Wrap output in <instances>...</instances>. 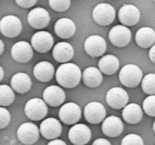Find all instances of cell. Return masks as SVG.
Instances as JSON below:
<instances>
[{
  "label": "cell",
  "instance_id": "1",
  "mask_svg": "<svg viewBox=\"0 0 155 145\" xmlns=\"http://www.w3.org/2000/svg\"><path fill=\"white\" fill-rule=\"evenodd\" d=\"M82 74L77 65L73 63H62L56 70V81L62 87L73 89L79 85L82 79Z\"/></svg>",
  "mask_w": 155,
  "mask_h": 145
},
{
  "label": "cell",
  "instance_id": "2",
  "mask_svg": "<svg viewBox=\"0 0 155 145\" xmlns=\"http://www.w3.org/2000/svg\"><path fill=\"white\" fill-rule=\"evenodd\" d=\"M143 73L139 66L135 64H127L121 68L119 80L121 84L128 88H135L142 81Z\"/></svg>",
  "mask_w": 155,
  "mask_h": 145
},
{
  "label": "cell",
  "instance_id": "3",
  "mask_svg": "<svg viewBox=\"0 0 155 145\" xmlns=\"http://www.w3.org/2000/svg\"><path fill=\"white\" fill-rule=\"evenodd\" d=\"M116 17V11L113 6L107 3H100L93 9L92 18L97 24L108 26L114 22Z\"/></svg>",
  "mask_w": 155,
  "mask_h": 145
},
{
  "label": "cell",
  "instance_id": "4",
  "mask_svg": "<svg viewBox=\"0 0 155 145\" xmlns=\"http://www.w3.org/2000/svg\"><path fill=\"white\" fill-rule=\"evenodd\" d=\"M24 112L27 118L33 121H39L46 116L48 107L46 103L40 98H32L26 103Z\"/></svg>",
  "mask_w": 155,
  "mask_h": 145
},
{
  "label": "cell",
  "instance_id": "5",
  "mask_svg": "<svg viewBox=\"0 0 155 145\" xmlns=\"http://www.w3.org/2000/svg\"><path fill=\"white\" fill-rule=\"evenodd\" d=\"M22 23L20 18L15 15H7L0 21V30L2 34L8 38H15L22 31Z\"/></svg>",
  "mask_w": 155,
  "mask_h": 145
},
{
  "label": "cell",
  "instance_id": "6",
  "mask_svg": "<svg viewBox=\"0 0 155 145\" xmlns=\"http://www.w3.org/2000/svg\"><path fill=\"white\" fill-rule=\"evenodd\" d=\"M40 131L33 122H24L18 127L17 137L25 145H32L36 143L39 137Z\"/></svg>",
  "mask_w": 155,
  "mask_h": 145
},
{
  "label": "cell",
  "instance_id": "7",
  "mask_svg": "<svg viewBox=\"0 0 155 145\" xmlns=\"http://www.w3.org/2000/svg\"><path fill=\"white\" fill-rule=\"evenodd\" d=\"M91 129L83 123H77L73 125L68 132V138L74 145H86L91 140Z\"/></svg>",
  "mask_w": 155,
  "mask_h": 145
},
{
  "label": "cell",
  "instance_id": "8",
  "mask_svg": "<svg viewBox=\"0 0 155 145\" xmlns=\"http://www.w3.org/2000/svg\"><path fill=\"white\" fill-rule=\"evenodd\" d=\"M82 111L80 106L74 102L66 103L59 110L61 121L66 125H76L81 118Z\"/></svg>",
  "mask_w": 155,
  "mask_h": 145
},
{
  "label": "cell",
  "instance_id": "9",
  "mask_svg": "<svg viewBox=\"0 0 155 145\" xmlns=\"http://www.w3.org/2000/svg\"><path fill=\"white\" fill-rule=\"evenodd\" d=\"M105 99L109 107L115 110H121L127 105L129 95L122 88L114 87L107 91Z\"/></svg>",
  "mask_w": 155,
  "mask_h": 145
},
{
  "label": "cell",
  "instance_id": "10",
  "mask_svg": "<svg viewBox=\"0 0 155 145\" xmlns=\"http://www.w3.org/2000/svg\"><path fill=\"white\" fill-rule=\"evenodd\" d=\"M84 118L91 124H98L105 119L106 110L102 104L97 101L89 103L83 110Z\"/></svg>",
  "mask_w": 155,
  "mask_h": 145
},
{
  "label": "cell",
  "instance_id": "11",
  "mask_svg": "<svg viewBox=\"0 0 155 145\" xmlns=\"http://www.w3.org/2000/svg\"><path fill=\"white\" fill-rule=\"evenodd\" d=\"M108 38L112 45L118 48H123L130 42L132 33L130 29L126 26L117 25L110 30Z\"/></svg>",
  "mask_w": 155,
  "mask_h": 145
},
{
  "label": "cell",
  "instance_id": "12",
  "mask_svg": "<svg viewBox=\"0 0 155 145\" xmlns=\"http://www.w3.org/2000/svg\"><path fill=\"white\" fill-rule=\"evenodd\" d=\"M107 44L102 36L92 35L89 36L84 42V50L92 57H98L104 54Z\"/></svg>",
  "mask_w": 155,
  "mask_h": 145
},
{
  "label": "cell",
  "instance_id": "13",
  "mask_svg": "<svg viewBox=\"0 0 155 145\" xmlns=\"http://www.w3.org/2000/svg\"><path fill=\"white\" fill-rule=\"evenodd\" d=\"M54 39L51 33L46 31H38L31 38V45L39 53H46L52 48Z\"/></svg>",
  "mask_w": 155,
  "mask_h": 145
},
{
  "label": "cell",
  "instance_id": "14",
  "mask_svg": "<svg viewBox=\"0 0 155 145\" xmlns=\"http://www.w3.org/2000/svg\"><path fill=\"white\" fill-rule=\"evenodd\" d=\"M39 131L44 138L52 140L61 134L62 125L55 118H47L41 122Z\"/></svg>",
  "mask_w": 155,
  "mask_h": 145
},
{
  "label": "cell",
  "instance_id": "15",
  "mask_svg": "<svg viewBox=\"0 0 155 145\" xmlns=\"http://www.w3.org/2000/svg\"><path fill=\"white\" fill-rule=\"evenodd\" d=\"M140 18V11L133 5L124 4L120 8L118 12V18L120 22L126 27L136 25L139 21Z\"/></svg>",
  "mask_w": 155,
  "mask_h": 145
},
{
  "label": "cell",
  "instance_id": "16",
  "mask_svg": "<svg viewBox=\"0 0 155 145\" xmlns=\"http://www.w3.org/2000/svg\"><path fill=\"white\" fill-rule=\"evenodd\" d=\"M11 55L16 62L21 63H27L33 56V47L26 41H20L12 46Z\"/></svg>",
  "mask_w": 155,
  "mask_h": 145
},
{
  "label": "cell",
  "instance_id": "17",
  "mask_svg": "<svg viewBox=\"0 0 155 145\" xmlns=\"http://www.w3.org/2000/svg\"><path fill=\"white\" fill-rule=\"evenodd\" d=\"M27 21L33 28L42 30L48 25L50 22V15L45 8H35L29 12Z\"/></svg>",
  "mask_w": 155,
  "mask_h": 145
},
{
  "label": "cell",
  "instance_id": "18",
  "mask_svg": "<svg viewBox=\"0 0 155 145\" xmlns=\"http://www.w3.org/2000/svg\"><path fill=\"white\" fill-rule=\"evenodd\" d=\"M43 100L50 107H58L63 104L66 98V95L63 89L58 85H50L44 90Z\"/></svg>",
  "mask_w": 155,
  "mask_h": 145
},
{
  "label": "cell",
  "instance_id": "19",
  "mask_svg": "<svg viewBox=\"0 0 155 145\" xmlns=\"http://www.w3.org/2000/svg\"><path fill=\"white\" fill-rule=\"evenodd\" d=\"M101 131L109 137H118L124 131V123L120 118L116 116H110L103 121Z\"/></svg>",
  "mask_w": 155,
  "mask_h": 145
},
{
  "label": "cell",
  "instance_id": "20",
  "mask_svg": "<svg viewBox=\"0 0 155 145\" xmlns=\"http://www.w3.org/2000/svg\"><path fill=\"white\" fill-rule=\"evenodd\" d=\"M55 34L61 39H68L73 37L76 33V24L71 19L63 18L56 21L54 27Z\"/></svg>",
  "mask_w": 155,
  "mask_h": 145
},
{
  "label": "cell",
  "instance_id": "21",
  "mask_svg": "<svg viewBox=\"0 0 155 145\" xmlns=\"http://www.w3.org/2000/svg\"><path fill=\"white\" fill-rule=\"evenodd\" d=\"M74 50L72 45L66 42H61L56 44L52 49V57L57 62L68 63L73 58Z\"/></svg>",
  "mask_w": 155,
  "mask_h": 145
},
{
  "label": "cell",
  "instance_id": "22",
  "mask_svg": "<svg viewBox=\"0 0 155 145\" xmlns=\"http://www.w3.org/2000/svg\"><path fill=\"white\" fill-rule=\"evenodd\" d=\"M33 75L35 78L39 82H48L54 77V66L48 61L39 62L33 68Z\"/></svg>",
  "mask_w": 155,
  "mask_h": 145
},
{
  "label": "cell",
  "instance_id": "23",
  "mask_svg": "<svg viewBox=\"0 0 155 145\" xmlns=\"http://www.w3.org/2000/svg\"><path fill=\"white\" fill-rule=\"evenodd\" d=\"M11 86L15 92L19 94L27 93L32 86L30 77L25 72H18L11 79Z\"/></svg>",
  "mask_w": 155,
  "mask_h": 145
},
{
  "label": "cell",
  "instance_id": "24",
  "mask_svg": "<svg viewBox=\"0 0 155 145\" xmlns=\"http://www.w3.org/2000/svg\"><path fill=\"white\" fill-rule=\"evenodd\" d=\"M136 42L142 48L152 47L155 45V31L151 27H142L136 32Z\"/></svg>",
  "mask_w": 155,
  "mask_h": 145
},
{
  "label": "cell",
  "instance_id": "25",
  "mask_svg": "<svg viewBox=\"0 0 155 145\" xmlns=\"http://www.w3.org/2000/svg\"><path fill=\"white\" fill-rule=\"evenodd\" d=\"M82 79L85 85L87 87H98L102 82V73L98 68L95 66H89L85 69L83 72Z\"/></svg>",
  "mask_w": 155,
  "mask_h": 145
},
{
  "label": "cell",
  "instance_id": "26",
  "mask_svg": "<svg viewBox=\"0 0 155 145\" xmlns=\"http://www.w3.org/2000/svg\"><path fill=\"white\" fill-rule=\"evenodd\" d=\"M122 116L124 121L129 124H137L143 117V112L140 106L137 104H129L124 108Z\"/></svg>",
  "mask_w": 155,
  "mask_h": 145
},
{
  "label": "cell",
  "instance_id": "27",
  "mask_svg": "<svg viewBox=\"0 0 155 145\" xmlns=\"http://www.w3.org/2000/svg\"><path fill=\"white\" fill-rule=\"evenodd\" d=\"M120 62L117 57L112 54H107L101 57L98 61V67L100 71L104 74L110 76L118 70Z\"/></svg>",
  "mask_w": 155,
  "mask_h": 145
},
{
  "label": "cell",
  "instance_id": "28",
  "mask_svg": "<svg viewBox=\"0 0 155 145\" xmlns=\"http://www.w3.org/2000/svg\"><path fill=\"white\" fill-rule=\"evenodd\" d=\"M15 92L12 88L7 85H0V105L1 107H7L11 105L15 100Z\"/></svg>",
  "mask_w": 155,
  "mask_h": 145
},
{
  "label": "cell",
  "instance_id": "29",
  "mask_svg": "<svg viewBox=\"0 0 155 145\" xmlns=\"http://www.w3.org/2000/svg\"><path fill=\"white\" fill-rule=\"evenodd\" d=\"M142 89L144 93L155 95V73L148 74L142 79Z\"/></svg>",
  "mask_w": 155,
  "mask_h": 145
},
{
  "label": "cell",
  "instance_id": "30",
  "mask_svg": "<svg viewBox=\"0 0 155 145\" xmlns=\"http://www.w3.org/2000/svg\"><path fill=\"white\" fill-rule=\"evenodd\" d=\"M70 0H49L48 4L52 10L58 12H63L68 10L71 6Z\"/></svg>",
  "mask_w": 155,
  "mask_h": 145
},
{
  "label": "cell",
  "instance_id": "31",
  "mask_svg": "<svg viewBox=\"0 0 155 145\" xmlns=\"http://www.w3.org/2000/svg\"><path fill=\"white\" fill-rule=\"evenodd\" d=\"M143 110L147 115L155 117V95H149L144 100Z\"/></svg>",
  "mask_w": 155,
  "mask_h": 145
},
{
  "label": "cell",
  "instance_id": "32",
  "mask_svg": "<svg viewBox=\"0 0 155 145\" xmlns=\"http://www.w3.org/2000/svg\"><path fill=\"white\" fill-rule=\"evenodd\" d=\"M121 145H144L143 140L136 134H129L123 138Z\"/></svg>",
  "mask_w": 155,
  "mask_h": 145
},
{
  "label": "cell",
  "instance_id": "33",
  "mask_svg": "<svg viewBox=\"0 0 155 145\" xmlns=\"http://www.w3.org/2000/svg\"><path fill=\"white\" fill-rule=\"evenodd\" d=\"M11 121V115L5 107H0V128L3 129L8 125Z\"/></svg>",
  "mask_w": 155,
  "mask_h": 145
},
{
  "label": "cell",
  "instance_id": "34",
  "mask_svg": "<svg viewBox=\"0 0 155 145\" xmlns=\"http://www.w3.org/2000/svg\"><path fill=\"white\" fill-rule=\"evenodd\" d=\"M16 4L23 8H30L36 4V0H16Z\"/></svg>",
  "mask_w": 155,
  "mask_h": 145
},
{
  "label": "cell",
  "instance_id": "35",
  "mask_svg": "<svg viewBox=\"0 0 155 145\" xmlns=\"http://www.w3.org/2000/svg\"><path fill=\"white\" fill-rule=\"evenodd\" d=\"M92 145H111L110 142L104 138H98L94 140Z\"/></svg>",
  "mask_w": 155,
  "mask_h": 145
},
{
  "label": "cell",
  "instance_id": "36",
  "mask_svg": "<svg viewBox=\"0 0 155 145\" xmlns=\"http://www.w3.org/2000/svg\"><path fill=\"white\" fill-rule=\"evenodd\" d=\"M148 55H149V58L150 60H151V62L155 63V45H153V46L150 48Z\"/></svg>",
  "mask_w": 155,
  "mask_h": 145
},
{
  "label": "cell",
  "instance_id": "37",
  "mask_svg": "<svg viewBox=\"0 0 155 145\" xmlns=\"http://www.w3.org/2000/svg\"><path fill=\"white\" fill-rule=\"evenodd\" d=\"M47 145H67V144L64 140H60V139H54V140H52L50 142H48V143Z\"/></svg>",
  "mask_w": 155,
  "mask_h": 145
},
{
  "label": "cell",
  "instance_id": "38",
  "mask_svg": "<svg viewBox=\"0 0 155 145\" xmlns=\"http://www.w3.org/2000/svg\"><path fill=\"white\" fill-rule=\"evenodd\" d=\"M0 45H1V50H0V55H2V54H3V51H4V49H5V45H4V42H3V41L0 40Z\"/></svg>",
  "mask_w": 155,
  "mask_h": 145
},
{
  "label": "cell",
  "instance_id": "39",
  "mask_svg": "<svg viewBox=\"0 0 155 145\" xmlns=\"http://www.w3.org/2000/svg\"><path fill=\"white\" fill-rule=\"evenodd\" d=\"M0 73H1V76H0V81H2L4 77V69H3L2 66H0Z\"/></svg>",
  "mask_w": 155,
  "mask_h": 145
},
{
  "label": "cell",
  "instance_id": "40",
  "mask_svg": "<svg viewBox=\"0 0 155 145\" xmlns=\"http://www.w3.org/2000/svg\"><path fill=\"white\" fill-rule=\"evenodd\" d=\"M153 130H154V134H155V121H154V124H153Z\"/></svg>",
  "mask_w": 155,
  "mask_h": 145
},
{
  "label": "cell",
  "instance_id": "41",
  "mask_svg": "<svg viewBox=\"0 0 155 145\" xmlns=\"http://www.w3.org/2000/svg\"><path fill=\"white\" fill-rule=\"evenodd\" d=\"M154 3H155V0H154Z\"/></svg>",
  "mask_w": 155,
  "mask_h": 145
}]
</instances>
